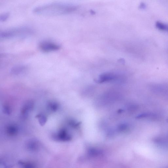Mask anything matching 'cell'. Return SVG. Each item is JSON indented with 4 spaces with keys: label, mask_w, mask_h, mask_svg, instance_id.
I'll return each mask as SVG.
<instances>
[{
    "label": "cell",
    "mask_w": 168,
    "mask_h": 168,
    "mask_svg": "<svg viewBox=\"0 0 168 168\" xmlns=\"http://www.w3.org/2000/svg\"><path fill=\"white\" fill-rule=\"evenodd\" d=\"M54 139L58 141H67L70 140L71 137L68 131L65 128L60 129V130L52 135Z\"/></svg>",
    "instance_id": "obj_4"
},
{
    "label": "cell",
    "mask_w": 168,
    "mask_h": 168,
    "mask_svg": "<svg viewBox=\"0 0 168 168\" xmlns=\"http://www.w3.org/2000/svg\"><path fill=\"white\" fill-rule=\"evenodd\" d=\"M34 107V103L31 100H29L25 103L21 109V115L22 118H26L32 110Z\"/></svg>",
    "instance_id": "obj_5"
},
{
    "label": "cell",
    "mask_w": 168,
    "mask_h": 168,
    "mask_svg": "<svg viewBox=\"0 0 168 168\" xmlns=\"http://www.w3.org/2000/svg\"><path fill=\"white\" fill-rule=\"evenodd\" d=\"M3 111L6 115H9L11 114L12 110L10 106L8 105H5L3 107Z\"/></svg>",
    "instance_id": "obj_10"
},
{
    "label": "cell",
    "mask_w": 168,
    "mask_h": 168,
    "mask_svg": "<svg viewBox=\"0 0 168 168\" xmlns=\"http://www.w3.org/2000/svg\"><path fill=\"white\" fill-rule=\"evenodd\" d=\"M9 16V14L8 13H5L2 14L0 16V21L3 22L6 21Z\"/></svg>",
    "instance_id": "obj_11"
},
{
    "label": "cell",
    "mask_w": 168,
    "mask_h": 168,
    "mask_svg": "<svg viewBox=\"0 0 168 168\" xmlns=\"http://www.w3.org/2000/svg\"><path fill=\"white\" fill-rule=\"evenodd\" d=\"M33 33V30L28 27H19L1 31L0 37L3 39H24Z\"/></svg>",
    "instance_id": "obj_2"
},
{
    "label": "cell",
    "mask_w": 168,
    "mask_h": 168,
    "mask_svg": "<svg viewBox=\"0 0 168 168\" xmlns=\"http://www.w3.org/2000/svg\"><path fill=\"white\" fill-rule=\"evenodd\" d=\"M47 107L49 111L51 112H55L59 109V106L57 102H50L48 103Z\"/></svg>",
    "instance_id": "obj_8"
},
{
    "label": "cell",
    "mask_w": 168,
    "mask_h": 168,
    "mask_svg": "<svg viewBox=\"0 0 168 168\" xmlns=\"http://www.w3.org/2000/svg\"><path fill=\"white\" fill-rule=\"evenodd\" d=\"M77 6L74 4L63 3H54L40 5L35 7V14L45 16H57L69 14L74 11Z\"/></svg>",
    "instance_id": "obj_1"
},
{
    "label": "cell",
    "mask_w": 168,
    "mask_h": 168,
    "mask_svg": "<svg viewBox=\"0 0 168 168\" xmlns=\"http://www.w3.org/2000/svg\"><path fill=\"white\" fill-rule=\"evenodd\" d=\"M68 124L69 125H70L71 127H76L79 125V123L73 120H69L68 122Z\"/></svg>",
    "instance_id": "obj_12"
},
{
    "label": "cell",
    "mask_w": 168,
    "mask_h": 168,
    "mask_svg": "<svg viewBox=\"0 0 168 168\" xmlns=\"http://www.w3.org/2000/svg\"><path fill=\"white\" fill-rule=\"evenodd\" d=\"M167 122H168V118H167Z\"/></svg>",
    "instance_id": "obj_13"
},
{
    "label": "cell",
    "mask_w": 168,
    "mask_h": 168,
    "mask_svg": "<svg viewBox=\"0 0 168 168\" xmlns=\"http://www.w3.org/2000/svg\"><path fill=\"white\" fill-rule=\"evenodd\" d=\"M27 69V66L24 64L17 65L11 69L10 73L12 75H19L24 73Z\"/></svg>",
    "instance_id": "obj_6"
},
{
    "label": "cell",
    "mask_w": 168,
    "mask_h": 168,
    "mask_svg": "<svg viewBox=\"0 0 168 168\" xmlns=\"http://www.w3.org/2000/svg\"><path fill=\"white\" fill-rule=\"evenodd\" d=\"M61 48L57 42L49 40L42 41L39 44L40 50L44 52L48 53L57 51Z\"/></svg>",
    "instance_id": "obj_3"
},
{
    "label": "cell",
    "mask_w": 168,
    "mask_h": 168,
    "mask_svg": "<svg viewBox=\"0 0 168 168\" xmlns=\"http://www.w3.org/2000/svg\"><path fill=\"white\" fill-rule=\"evenodd\" d=\"M36 117L38 118L39 124L42 126L46 124L48 120L46 116L42 114H38Z\"/></svg>",
    "instance_id": "obj_9"
},
{
    "label": "cell",
    "mask_w": 168,
    "mask_h": 168,
    "mask_svg": "<svg viewBox=\"0 0 168 168\" xmlns=\"http://www.w3.org/2000/svg\"><path fill=\"white\" fill-rule=\"evenodd\" d=\"M5 131L8 135L14 136L18 133L19 130L16 125L11 124L6 126Z\"/></svg>",
    "instance_id": "obj_7"
}]
</instances>
